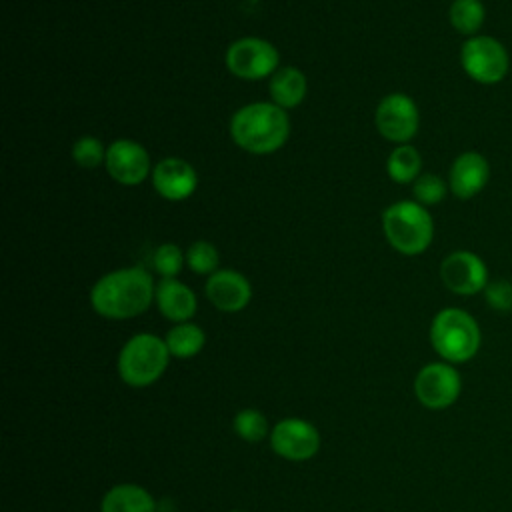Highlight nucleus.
Instances as JSON below:
<instances>
[{
	"instance_id": "f257e3e1",
	"label": "nucleus",
	"mask_w": 512,
	"mask_h": 512,
	"mask_svg": "<svg viewBox=\"0 0 512 512\" xmlns=\"http://www.w3.org/2000/svg\"><path fill=\"white\" fill-rule=\"evenodd\" d=\"M156 284L142 266L118 268L102 278L90 290V306L96 314L110 320H128L140 316L154 302Z\"/></svg>"
},
{
	"instance_id": "f03ea898",
	"label": "nucleus",
	"mask_w": 512,
	"mask_h": 512,
	"mask_svg": "<svg viewBox=\"0 0 512 512\" xmlns=\"http://www.w3.org/2000/svg\"><path fill=\"white\" fill-rule=\"evenodd\" d=\"M230 136L236 146L250 154H272L290 136V118L274 102H250L234 112Z\"/></svg>"
},
{
	"instance_id": "7ed1b4c3",
	"label": "nucleus",
	"mask_w": 512,
	"mask_h": 512,
	"mask_svg": "<svg viewBox=\"0 0 512 512\" xmlns=\"http://www.w3.org/2000/svg\"><path fill=\"white\" fill-rule=\"evenodd\" d=\"M430 344L444 362L464 364L478 354L482 332L470 312L448 306L438 310L430 322Z\"/></svg>"
},
{
	"instance_id": "20e7f679",
	"label": "nucleus",
	"mask_w": 512,
	"mask_h": 512,
	"mask_svg": "<svg viewBox=\"0 0 512 512\" xmlns=\"http://www.w3.org/2000/svg\"><path fill=\"white\" fill-rule=\"evenodd\" d=\"M382 230L396 252L418 256L432 244L434 220L428 208L416 200H400L382 212Z\"/></svg>"
},
{
	"instance_id": "39448f33",
	"label": "nucleus",
	"mask_w": 512,
	"mask_h": 512,
	"mask_svg": "<svg viewBox=\"0 0 512 512\" xmlns=\"http://www.w3.org/2000/svg\"><path fill=\"white\" fill-rule=\"evenodd\" d=\"M170 358L164 338L150 332L134 334L118 352V376L132 388H146L166 372Z\"/></svg>"
},
{
	"instance_id": "423d86ee",
	"label": "nucleus",
	"mask_w": 512,
	"mask_h": 512,
	"mask_svg": "<svg viewBox=\"0 0 512 512\" xmlns=\"http://www.w3.org/2000/svg\"><path fill=\"white\" fill-rule=\"evenodd\" d=\"M460 66L474 82L492 86L508 76L510 54L498 38L476 34L460 46Z\"/></svg>"
},
{
	"instance_id": "0eeeda50",
	"label": "nucleus",
	"mask_w": 512,
	"mask_h": 512,
	"mask_svg": "<svg viewBox=\"0 0 512 512\" xmlns=\"http://www.w3.org/2000/svg\"><path fill=\"white\" fill-rule=\"evenodd\" d=\"M278 50L264 38L244 36L226 50L228 70L242 80H262L278 70Z\"/></svg>"
},
{
	"instance_id": "6e6552de",
	"label": "nucleus",
	"mask_w": 512,
	"mask_h": 512,
	"mask_svg": "<svg viewBox=\"0 0 512 512\" xmlns=\"http://www.w3.org/2000/svg\"><path fill=\"white\" fill-rule=\"evenodd\" d=\"M462 392V376L450 362H428L414 378L416 400L430 410L452 406Z\"/></svg>"
},
{
	"instance_id": "1a4fd4ad",
	"label": "nucleus",
	"mask_w": 512,
	"mask_h": 512,
	"mask_svg": "<svg viewBox=\"0 0 512 512\" xmlns=\"http://www.w3.org/2000/svg\"><path fill=\"white\" fill-rule=\"evenodd\" d=\"M374 122L388 142L408 144L420 128V112L408 94L392 92L378 102Z\"/></svg>"
},
{
	"instance_id": "9d476101",
	"label": "nucleus",
	"mask_w": 512,
	"mask_h": 512,
	"mask_svg": "<svg viewBox=\"0 0 512 512\" xmlns=\"http://www.w3.org/2000/svg\"><path fill=\"white\" fill-rule=\"evenodd\" d=\"M318 428L302 418H284L270 430V448L284 460L304 462L320 450Z\"/></svg>"
},
{
	"instance_id": "9b49d317",
	"label": "nucleus",
	"mask_w": 512,
	"mask_h": 512,
	"mask_svg": "<svg viewBox=\"0 0 512 512\" xmlns=\"http://www.w3.org/2000/svg\"><path fill=\"white\" fill-rule=\"evenodd\" d=\"M440 280L458 296L480 294L490 282L486 262L470 250L450 252L440 264Z\"/></svg>"
},
{
	"instance_id": "f8f14e48",
	"label": "nucleus",
	"mask_w": 512,
	"mask_h": 512,
	"mask_svg": "<svg viewBox=\"0 0 512 512\" xmlns=\"http://www.w3.org/2000/svg\"><path fill=\"white\" fill-rule=\"evenodd\" d=\"M106 172L122 186H138L150 174V156L146 148L134 140H114L106 148Z\"/></svg>"
},
{
	"instance_id": "ddd939ff",
	"label": "nucleus",
	"mask_w": 512,
	"mask_h": 512,
	"mask_svg": "<svg viewBox=\"0 0 512 512\" xmlns=\"http://www.w3.org/2000/svg\"><path fill=\"white\" fill-rule=\"evenodd\" d=\"M490 180V162L476 150L458 154L448 172V188L458 200L478 196Z\"/></svg>"
},
{
	"instance_id": "4468645a",
	"label": "nucleus",
	"mask_w": 512,
	"mask_h": 512,
	"mask_svg": "<svg viewBox=\"0 0 512 512\" xmlns=\"http://www.w3.org/2000/svg\"><path fill=\"white\" fill-rule=\"evenodd\" d=\"M204 292L210 304L220 312H240L252 298L248 278L236 270H216L210 274Z\"/></svg>"
},
{
	"instance_id": "2eb2a0df",
	"label": "nucleus",
	"mask_w": 512,
	"mask_h": 512,
	"mask_svg": "<svg viewBox=\"0 0 512 512\" xmlns=\"http://www.w3.org/2000/svg\"><path fill=\"white\" fill-rule=\"evenodd\" d=\"M198 184V174L194 166L182 158H164L152 168V186L166 200L188 198Z\"/></svg>"
},
{
	"instance_id": "dca6fc26",
	"label": "nucleus",
	"mask_w": 512,
	"mask_h": 512,
	"mask_svg": "<svg viewBox=\"0 0 512 512\" xmlns=\"http://www.w3.org/2000/svg\"><path fill=\"white\" fill-rule=\"evenodd\" d=\"M154 302L160 314L174 324L190 322V318L196 314V308H198V300L192 288H188L184 282L176 278H162L156 284Z\"/></svg>"
},
{
	"instance_id": "f3484780",
	"label": "nucleus",
	"mask_w": 512,
	"mask_h": 512,
	"mask_svg": "<svg viewBox=\"0 0 512 512\" xmlns=\"http://www.w3.org/2000/svg\"><path fill=\"white\" fill-rule=\"evenodd\" d=\"M306 90H308L306 76L296 66H282L270 76V84H268L270 98L276 106L284 110L296 108L304 100Z\"/></svg>"
},
{
	"instance_id": "a211bd4d",
	"label": "nucleus",
	"mask_w": 512,
	"mask_h": 512,
	"mask_svg": "<svg viewBox=\"0 0 512 512\" xmlns=\"http://www.w3.org/2000/svg\"><path fill=\"white\" fill-rule=\"evenodd\" d=\"M100 512H158L154 496L138 484H116L102 496Z\"/></svg>"
},
{
	"instance_id": "6ab92c4d",
	"label": "nucleus",
	"mask_w": 512,
	"mask_h": 512,
	"mask_svg": "<svg viewBox=\"0 0 512 512\" xmlns=\"http://www.w3.org/2000/svg\"><path fill=\"white\" fill-rule=\"evenodd\" d=\"M164 342H166L172 358L186 360V358H192L202 352V348L206 344V334L194 322H180V324H174L166 332Z\"/></svg>"
},
{
	"instance_id": "aec40b11",
	"label": "nucleus",
	"mask_w": 512,
	"mask_h": 512,
	"mask_svg": "<svg viewBox=\"0 0 512 512\" xmlns=\"http://www.w3.org/2000/svg\"><path fill=\"white\" fill-rule=\"evenodd\" d=\"M422 170V156L412 144H398L386 160V172L390 180L398 184H412Z\"/></svg>"
},
{
	"instance_id": "412c9836",
	"label": "nucleus",
	"mask_w": 512,
	"mask_h": 512,
	"mask_svg": "<svg viewBox=\"0 0 512 512\" xmlns=\"http://www.w3.org/2000/svg\"><path fill=\"white\" fill-rule=\"evenodd\" d=\"M448 20L462 36H476L486 20V8L482 0H452L448 8Z\"/></svg>"
},
{
	"instance_id": "4be33fe9",
	"label": "nucleus",
	"mask_w": 512,
	"mask_h": 512,
	"mask_svg": "<svg viewBox=\"0 0 512 512\" xmlns=\"http://www.w3.org/2000/svg\"><path fill=\"white\" fill-rule=\"evenodd\" d=\"M232 428L238 438L246 442H260L266 436H270V424L268 418L256 410V408H244L234 414Z\"/></svg>"
},
{
	"instance_id": "5701e85b",
	"label": "nucleus",
	"mask_w": 512,
	"mask_h": 512,
	"mask_svg": "<svg viewBox=\"0 0 512 512\" xmlns=\"http://www.w3.org/2000/svg\"><path fill=\"white\" fill-rule=\"evenodd\" d=\"M448 182L444 178H440L438 174L426 172L420 174L414 182H412V194L416 198L418 204L422 206H436L440 204L446 194H448Z\"/></svg>"
},
{
	"instance_id": "b1692460",
	"label": "nucleus",
	"mask_w": 512,
	"mask_h": 512,
	"mask_svg": "<svg viewBox=\"0 0 512 512\" xmlns=\"http://www.w3.org/2000/svg\"><path fill=\"white\" fill-rule=\"evenodd\" d=\"M186 254V266L196 274H214L220 264V254L212 242L196 240L188 246Z\"/></svg>"
},
{
	"instance_id": "393cba45",
	"label": "nucleus",
	"mask_w": 512,
	"mask_h": 512,
	"mask_svg": "<svg viewBox=\"0 0 512 512\" xmlns=\"http://www.w3.org/2000/svg\"><path fill=\"white\" fill-rule=\"evenodd\" d=\"M72 158L80 168L92 170L106 162V148L94 136H82L72 146Z\"/></svg>"
},
{
	"instance_id": "a878e982",
	"label": "nucleus",
	"mask_w": 512,
	"mask_h": 512,
	"mask_svg": "<svg viewBox=\"0 0 512 512\" xmlns=\"http://www.w3.org/2000/svg\"><path fill=\"white\" fill-rule=\"evenodd\" d=\"M152 264L162 278H176V274L186 264V254H182V250L176 244L166 242L154 250Z\"/></svg>"
},
{
	"instance_id": "bb28decb",
	"label": "nucleus",
	"mask_w": 512,
	"mask_h": 512,
	"mask_svg": "<svg viewBox=\"0 0 512 512\" xmlns=\"http://www.w3.org/2000/svg\"><path fill=\"white\" fill-rule=\"evenodd\" d=\"M484 300L496 312H512V282L504 278L490 280L484 288Z\"/></svg>"
},
{
	"instance_id": "cd10ccee",
	"label": "nucleus",
	"mask_w": 512,
	"mask_h": 512,
	"mask_svg": "<svg viewBox=\"0 0 512 512\" xmlns=\"http://www.w3.org/2000/svg\"><path fill=\"white\" fill-rule=\"evenodd\" d=\"M230 512H246V510H230Z\"/></svg>"
}]
</instances>
